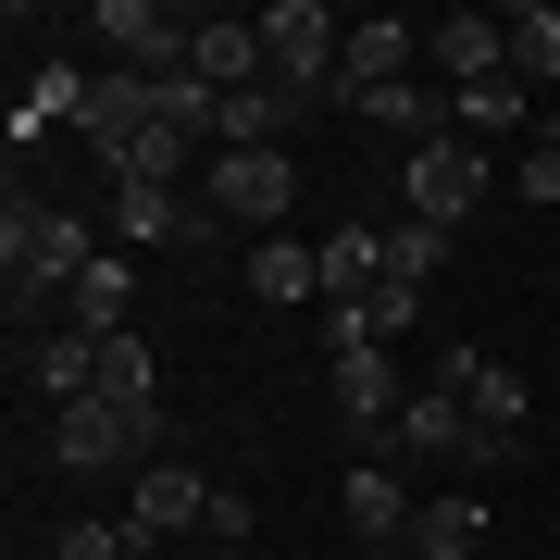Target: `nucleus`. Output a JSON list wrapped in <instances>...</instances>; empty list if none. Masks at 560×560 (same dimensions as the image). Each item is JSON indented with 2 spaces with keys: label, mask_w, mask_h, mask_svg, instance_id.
<instances>
[{
  "label": "nucleus",
  "mask_w": 560,
  "mask_h": 560,
  "mask_svg": "<svg viewBox=\"0 0 560 560\" xmlns=\"http://www.w3.org/2000/svg\"><path fill=\"white\" fill-rule=\"evenodd\" d=\"M101 261V237H88L62 200H13V224H0V275H13V337H38L50 300H75V275Z\"/></svg>",
  "instance_id": "1"
},
{
  "label": "nucleus",
  "mask_w": 560,
  "mask_h": 560,
  "mask_svg": "<svg viewBox=\"0 0 560 560\" xmlns=\"http://www.w3.org/2000/svg\"><path fill=\"white\" fill-rule=\"evenodd\" d=\"M162 436H175V411H113V399H62L50 411V460L62 474H125V460H162Z\"/></svg>",
  "instance_id": "2"
},
{
  "label": "nucleus",
  "mask_w": 560,
  "mask_h": 560,
  "mask_svg": "<svg viewBox=\"0 0 560 560\" xmlns=\"http://www.w3.org/2000/svg\"><path fill=\"white\" fill-rule=\"evenodd\" d=\"M337 38H349V25L324 13V0H275V13H261V75H275L300 113L337 101Z\"/></svg>",
  "instance_id": "3"
},
{
  "label": "nucleus",
  "mask_w": 560,
  "mask_h": 560,
  "mask_svg": "<svg viewBox=\"0 0 560 560\" xmlns=\"http://www.w3.org/2000/svg\"><path fill=\"white\" fill-rule=\"evenodd\" d=\"M436 386L474 411V460H511V448H523V374H499V361H474V349H448Z\"/></svg>",
  "instance_id": "4"
},
{
  "label": "nucleus",
  "mask_w": 560,
  "mask_h": 560,
  "mask_svg": "<svg viewBox=\"0 0 560 560\" xmlns=\"http://www.w3.org/2000/svg\"><path fill=\"white\" fill-rule=\"evenodd\" d=\"M399 187H411V224H460V212L486 200V150L474 138H423L399 162Z\"/></svg>",
  "instance_id": "5"
},
{
  "label": "nucleus",
  "mask_w": 560,
  "mask_h": 560,
  "mask_svg": "<svg viewBox=\"0 0 560 560\" xmlns=\"http://www.w3.org/2000/svg\"><path fill=\"white\" fill-rule=\"evenodd\" d=\"M200 200L224 224H275L287 200H300V162H287V150H212V187H200Z\"/></svg>",
  "instance_id": "6"
},
{
  "label": "nucleus",
  "mask_w": 560,
  "mask_h": 560,
  "mask_svg": "<svg viewBox=\"0 0 560 560\" xmlns=\"http://www.w3.org/2000/svg\"><path fill=\"white\" fill-rule=\"evenodd\" d=\"M411 50H423V25H399V13H349V38H337V101H361V88H399Z\"/></svg>",
  "instance_id": "7"
},
{
  "label": "nucleus",
  "mask_w": 560,
  "mask_h": 560,
  "mask_svg": "<svg viewBox=\"0 0 560 560\" xmlns=\"http://www.w3.org/2000/svg\"><path fill=\"white\" fill-rule=\"evenodd\" d=\"M423 62H436L448 101H460V88L511 75V38H499V13H436V25H423Z\"/></svg>",
  "instance_id": "8"
},
{
  "label": "nucleus",
  "mask_w": 560,
  "mask_h": 560,
  "mask_svg": "<svg viewBox=\"0 0 560 560\" xmlns=\"http://www.w3.org/2000/svg\"><path fill=\"white\" fill-rule=\"evenodd\" d=\"M113 237H224V212H212V200H187V187L125 175V187H113Z\"/></svg>",
  "instance_id": "9"
},
{
  "label": "nucleus",
  "mask_w": 560,
  "mask_h": 560,
  "mask_svg": "<svg viewBox=\"0 0 560 560\" xmlns=\"http://www.w3.org/2000/svg\"><path fill=\"white\" fill-rule=\"evenodd\" d=\"M200 511H212V486L187 474V460H150V474H138V499H125V536H138V560H150V536H187Z\"/></svg>",
  "instance_id": "10"
},
{
  "label": "nucleus",
  "mask_w": 560,
  "mask_h": 560,
  "mask_svg": "<svg viewBox=\"0 0 560 560\" xmlns=\"http://www.w3.org/2000/svg\"><path fill=\"white\" fill-rule=\"evenodd\" d=\"M386 460H474V411L448 386H411V411L386 423Z\"/></svg>",
  "instance_id": "11"
},
{
  "label": "nucleus",
  "mask_w": 560,
  "mask_h": 560,
  "mask_svg": "<svg viewBox=\"0 0 560 560\" xmlns=\"http://www.w3.org/2000/svg\"><path fill=\"white\" fill-rule=\"evenodd\" d=\"M337 511H349V536H374V548H411V523H423V511H411V486H399V460H386V448H374V460L349 474V499H337Z\"/></svg>",
  "instance_id": "12"
},
{
  "label": "nucleus",
  "mask_w": 560,
  "mask_h": 560,
  "mask_svg": "<svg viewBox=\"0 0 560 560\" xmlns=\"http://www.w3.org/2000/svg\"><path fill=\"white\" fill-rule=\"evenodd\" d=\"M349 113H361V125H386V138H411V150H423V138H460V113H448L423 75H399V88H361Z\"/></svg>",
  "instance_id": "13"
},
{
  "label": "nucleus",
  "mask_w": 560,
  "mask_h": 560,
  "mask_svg": "<svg viewBox=\"0 0 560 560\" xmlns=\"http://www.w3.org/2000/svg\"><path fill=\"white\" fill-rule=\"evenodd\" d=\"M187 75H200V88H224V101H237V88H275V75H261V25H200V38H187Z\"/></svg>",
  "instance_id": "14"
},
{
  "label": "nucleus",
  "mask_w": 560,
  "mask_h": 560,
  "mask_svg": "<svg viewBox=\"0 0 560 560\" xmlns=\"http://www.w3.org/2000/svg\"><path fill=\"white\" fill-rule=\"evenodd\" d=\"M337 411H349L361 436L386 448V423L411 411V399H399V374H386V349H337Z\"/></svg>",
  "instance_id": "15"
},
{
  "label": "nucleus",
  "mask_w": 560,
  "mask_h": 560,
  "mask_svg": "<svg viewBox=\"0 0 560 560\" xmlns=\"http://www.w3.org/2000/svg\"><path fill=\"white\" fill-rule=\"evenodd\" d=\"M101 399H113V411H162V361H150L138 324H113V337H101Z\"/></svg>",
  "instance_id": "16"
},
{
  "label": "nucleus",
  "mask_w": 560,
  "mask_h": 560,
  "mask_svg": "<svg viewBox=\"0 0 560 560\" xmlns=\"http://www.w3.org/2000/svg\"><path fill=\"white\" fill-rule=\"evenodd\" d=\"M312 287H324V249H300V237H261L249 249V300L287 312V300H312Z\"/></svg>",
  "instance_id": "17"
},
{
  "label": "nucleus",
  "mask_w": 560,
  "mask_h": 560,
  "mask_svg": "<svg viewBox=\"0 0 560 560\" xmlns=\"http://www.w3.org/2000/svg\"><path fill=\"white\" fill-rule=\"evenodd\" d=\"M499 38H511V75H523V88H560V13H548V0L499 13Z\"/></svg>",
  "instance_id": "18"
},
{
  "label": "nucleus",
  "mask_w": 560,
  "mask_h": 560,
  "mask_svg": "<svg viewBox=\"0 0 560 560\" xmlns=\"http://www.w3.org/2000/svg\"><path fill=\"white\" fill-rule=\"evenodd\" d=\"M411 548H423V560H474V548H486V511H474V499H423Z\"/></svg>",
  "instance_id": "19"
},
{
  "label": "nucleus",
  "mask_w": 560,
  "mask_h": 560,
  "mask_svg": "<svg viewBox=\"0 0 560 560\" xmlns=\"http://www.w3.org/2000/svg\"><path fill=\"white\" fill-rule=\"evenodd\" d=\"M62 324H88V337H113V324H125V261H113V249H101V261L75 275V300H62Z\"/></svg>",
  "instance_id": "20"
},
{
  "label": "nucleus",
  "mask_w": 560,
  "mask_h": 560,
  "mask_svg": "<svg viewBox=\"0 0 560 560\" xmlns=\"http://www.w3.org/2000/svg\"><path fill=\"white\" fill-rule=\"evenodd\" d=\"M523 101H536V88H523V75H486V88H460V138H499V125H523Z\"/></svg>",
  "instance_id": "21"
},
{
  "label": "nucleus",
  "mask_w": 560,
  "mask_h": 560,
  "mask_svg": "<svg viewBox=\"0 0 560 560\" xmlns=\"http://www.w3.org/2000/svg\"><path fill=\"white\" fill-rule=\"evenodd\" d=\"M436 261H448V224H399V237H386V275L399 287H423Z\"/></svg>",
  "instance_id": "22"
},
{
  "label": "nucleus",
  "mask_w": 560,
  "mask_h": 560,
  "mask_svg": "<svg viewBox=\"0 0 560 560\" xmlns=\"http://www.w3.org/2000/svg\"><path fill=\"white\" fill-rule=\"evenodd\" d=\"M349 312H361V337H374V349H386V337H399V324L423 312V287H399V275H386V287H374V300H349Z\"/></svg>",
  "instance_id": "23"
},
{
  "label": "nucleus",
  "mask_w": 560,
  "mask_h": 560,
  "mask_svg": "<svg viewBox=\"0 0 560 560\" xmlns=\"http://www.w3.org/2000/svg\"><path fill=\"white\" fill-rule=\"evenodd\" d=\"M50 560H138V536H125V523H62Z\"/></svg>",
  "instance_id": "24"
},
{
  "label": "nucleus",
  "mask_w": 560,
  "mask_h": 560,
  "mask_svg": "<svg viewBox=\"0 0 560 560\" xmlns=\"http://www.w3.org/2000/svg\"><path fill=\"white\" fill-rule=\"evenodd\" d=\"M523 200H560V138H536V150H523Z\"/></svg>",
  "instance_id": "25"
}]
</instances>
